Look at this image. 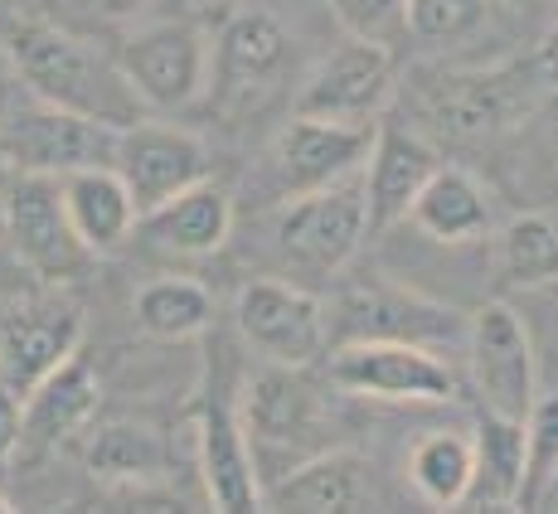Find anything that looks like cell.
<instances>
[{
    "label": "cell",
    "mask_w": 558,
    "mask_h": 514,
    "mask_svg": "<svg viewBox=\"0 0 558 514\" xmlns=\"http://www.w3.org/2000/svg\"><path fill=\"white\" fill-rule=\"evenodd\" d=\"M59 195H63V213H69L73 233L93 257L117 253L126 238L136 233V205L126 195L122 175L112 166H83L59 175Z\"/></svg>",
    "instance_id": "7402d4cb"
},
{
    "label": "cell",
    "mask_w": 558,
    "mask_h": 514,
    "mask_svg": "<svg viewBox=\"0 0 558 514\" xmlns=\"http://www.w3.org/2000/svg\"><path fill=\"white\" fill-rule=\"evenodd\" d=\"M83 345V310L69 296H39L0 320V383L25 399Z\"/></svg>",
    "instance_id": "2e32d148"
},
{
    "label": "cell",
    "mask_w": 558,
    "mask_h": 514,
    "mask_svg": "<svg viewBox=\"0 0 558 514\" xmlns=\"http://www.w3.org/2000/svg\"><path fill=\"white\" fill-rule=\"evenodd\" d=\"M379 490H374L369 462L345 446H326V452L306 456L302 466L282 470L277 480L263 486V510H302V514H355L374 510Z\"/></svg>",
    "instance_id": "ac0fdd59"
},
{
    "label": "cell",
    "mask_w": 558,
    "mask_h": 514,
    "mask_svg": "<svg viewBox=\"0 0 558 514\" xmlns=\"http://www.w3.org/2000/svg\"><path fill=\"white\" fill-rule=\"evenodd\" d=\"M170 466V446L146 423H102L88 437V470L107 486H146Z\"/></svg>",
    "instance_id": "d4e9b609"
},
{
    "label": "cell",
    "mask_w": 558,
    "mask_h": 514,
    "mask_svg": "<svg viewBox=\"0 0 558 514\" xmlns=\"http://www.w3.org/2000/svg\"><path fill=\"white\" fill-rule=\"evenodd\" d=\"M20 452V393L0 383V466H10Z\"/></svg>",
    "instance_id": "d6a6232c"
},
{
    "label": "cell",
    "mask_w": 558,
    "mask_h": 514,
    "mask_svg": "<svg viewBox=\"0 0 558 514\" xmlns=\"http://www.w3.org/2000/svg\"><path fill=\"white\" fill-rule=\"evenodd\" d=\"M112 136L117 126H102L93 117L63 112V107L35 102L5 122L0 151L15 170H39V175H69L83 166H112Z\"/></svg>",
    "instance_id": "9a60e30c"
},
{
    "label": "cell",
    "mask_w": 558,
    "mask_h": 514,
    "mask_svg": "<svg viewBox=\"0 0 558 514\" xmlns=\"http://www.w3.org/2000/svg\"><path fill=\"white\" fill-rule=\"evenodd\" d=\"M296 69V39L272 10H239L223 20L209 45V88L204 98L223 117L263 112Z\"/></svg>",
    "instance_id": "277c9868"
},
{
    "label": "cell",
    "mask_w": 558,
    "mask_h": 514,
    "mask_svg": "<svg viewBox=\"0 0 558 514\" xmlns=\"http://www.w3.org/2000/svg\"><path fill=\"white\" fill-rule=\"evenodd\" d=\"M408 219L437 243H471L481 233H490V195L471 170L461 166H437L427 175V185L417 189Z\"/></svg>",
    "instance_id": "603a6c76"
},
{
    "label": "cell",
    "mask_w": 558,
    "mask_h": 514,
    "mask_svg": "<svg viewBox=\"0 0 558 514\" xmlns=\"http://www.w3.org/2000/svg\"><path fill=\"white\" fill-rule=\"evenodd\" d=\"M558 88V59L539 45L530 59H510L496 69L437 73L423 88V112L452 142H490V136L520 126L539 102Z\"/></svg>",
    "instance_id": "7a4b0ae2"
},
{
    "label": "cell",
    "mask_w": 558,
    "mask_h": 514,
    "mask_svg": "<svg viewBox=\"0 0 558 514\" xmlns=\"http://www.w3.org/2000/svg\"><path fill=\"white\" fill-rule=\"evenodd\" d=\"M437 170V151L417 132L403 126H374L369 156L360 166V189H364V213H369V233H384L408 219L417 189Z\"/></svg>",
    "instance_id": "d6986e66"
},
{
    "label": "cell",
    "mask_w": 558,
    "mask_h": 514,
    "mask_svg": "<svg viewBox=\"0 0 558 514\" xmlns=\"http://www.w3.org/2000/svg\"><path fill=\"white\" fill-rule=\"evenodd\" d=\"M136 223L151 233L156 248L180 253V257H209V253H219L233 233V195L219 180L204 175L190 189L170 195L166 205L146 209Z\"/></svg>",
    "instance_id": "44dd1931"
},
{
    "label": "cell",
    "mask_w": 558,
    "mask_h": 514,
    "mask_svg": "<svg viewBox=\"0 0 558 514\" xmlns=\"http://www.w3.org/2000/svg\"><path fill=\"white\" fill-rule=\"evenodd\" d=\"M524 432V470H520V510H539V495L558 470V393H539L520 417Z\"/></svg>",
    "instance_id": "f1b7e54d"
},
{
    "label": "cell",
    "mask_w": 558,
    "mask_h": 514,
    "mask_svg": "<svg viewBox=\"0 0 558 514\" xmlns=\"http://www.w3.org/2000/svg\"><path fill=\"white\" fill-rule=\"evenodd\" d=\"M369 238V213H364L360 175H345L326 189L282 199L272 219V243L287 267L306 277H336L350 267V257Z\"/></svg>",
    "instance_id": "5b68a950"
},
{
    "label": "cell",
    "mask_w": 558,
    "mask_h": 514,
    "mask_svg": "<svg viewBox=\"0 0 558 514\" xmlns=\"http://www.w3.org/2000/svg\"><path fill=\"white\" fill-rule=\"evenodd\" d=\"M29 5H35V0H0V39H5L10 29L20 25V20H29V15H35V10H29Z\"/></svg>",
    "instance_id": "836d02e7"
},
{
    "label": "cell",
    "mask_w": 558,
    "mask_h": 514,
    "mask_svg": "<svg viewBox=\"0 0 558 514\" xmlns=\"http://www.w3.org/2000/svg\"><path fill=\"white\" fill-rule=\"evenodd\" d=\"M408 480L427 505L457 510L471 490V437L461 432H427L408 456Z\"/></svg>",
    "instance_id": "83f0119b"
},
{
    "label": "cell",
    "mask_w": 558,
    "mask_h": 514,
    "mask_svg": "<svg viewBox=\"0 0 558 514\" xmlns=\"http://www.w3.org/2000/svg\"><path fill=\"white\" fill-rule=\"evenodd\" d=\"M345 39L393 49L408 35V0H326Z\"/></svg>",
    "instance_id": "f546056e"
},
{
    "label": "cell",
    "mask_w": 558,
    "mask_h": 514,
    "mask_svg": "<svg viewBox=\"0 0 558 514\" xmlns=\"http://www.w3.org/2000/svg\"><path fill=\"white\" fill-rule=\"evenodd\" d=\"M233 320L267 364H316L326 355V302L296 282L257 277L239 292Z\"/></svg>",
    "instance_id": "5bb4252c"
},
{
    "label": "cell",
    "mask_w": 558,
    "mask_h": 514,
    "mask_svg": "<svg viewBox=\"0 0 558 514\" xmlns=\"http://www.w3.org/2000/svg\"><path fill=\"white\" fill-rule=\"evenodd\" d=\"M5 510H10V500H5V495H0V514H5Z\"/></svg>",
    "instance_id": "74e56055"
},
{
    "label": "cell",
    "mask_w": 558,
    "mask_h": 514,
    "mask_svg": "<svg viewBox=\"0 0 558 514\" xmlns=\"http://www.w3.org/2000/svg\"><path fill=\"white\" fill-rule=\"evenodd\" d=\"M539 510H558V470L549 476V486H544V495H539Z\"/></svg>",
    "instance_id": "e575fe53"
},
{
    "label": "cell",
    "mask_w": 558,
    "mask_h": 514,
    "mask_svg": "<svg viewBox=\"0 0 558 514\" xmlns=\"http://www.w3.org/2000/svg\"><path fill=\"white\" fill-rule=\"evenodd\" d=\"M393 98V53L364 39H345L302 78L292 112L326 117V122L374 126V117Z\"/></svg>",
    "instance_id": "4fadbf2b"
},
{
    "label": "cell",
    "mask_w": 558,
    "mask_h": 514,
    "mask_svg": "<svg viewBox=\"0 0 558 514\" xmlns=\"http://www.w3.org/2000/svg\"><path fill=\"white\" fill-rule=\"evenodd\" d=\"M374 126L292 112V122L267 146V180H272L277 199L311 195V189H326L345 175H360L369 142H374Z\"/></svg>",
    "instance_id": "7c38bea8"
},
{
    "label": "cell",
    "mask_w": 558,
    "mask_h": 514,
    "mask_svg": "<svg viewBox=\"0 0 558 514\" xmlns=\"http://www.w3.org/2000/svg\"><path fill=\"white\" fill-rule=\"evenodd\" d=\"M496 272L510 286L558 282V219L554 213H520L496 233Z\"/></svg>",
    "instance_id": "4316f807"
},
{
    "label": "cell",
    "mask_w": 558,
    "mask_h": 514,
    "mask_svg": "<svg viewBox=\"0 0 558 514\" xmlns=\"http://www.w3.org/2000/svg\"><path fill=\"white\" fill-rule=\"evenodd\" d=\"M98 399H102L98 374L83 364V355H69L59 369L45 374L20 399V452L15 456H49L59 446H69L93 423Z\"/></svg>",
    "instance_id": "e0dca14e"
},
{
    "label": "cell",
    "mask_w": 558,
    "mask_h": 514,
    "mask_svg": "<svg viewBox=\"0 0 558 514\" xmlns=\"http://www.w3.org/2000/svg\"><path fill=\"white\" fill-rule=\"evenodd\" d=\"M239 427L248 437L257 486L336 446L330 442L336 408H330L326 383L311 374V364H267L263 374H253Z\"/></svg>",
    "instance_id": "3957f363"
},
{
    "label": "cell",
    "mask_w": 558,
    "mask_h": 514,
    "mask_svg": "<svg viewBox=\"0 0 558 514\" xmlns=\"http://www.w3.org/2000/svg\"><path fill=\"white\" fill-rule=\"evenodd\" d=\"M132 316L136 330L151 340H195L214 320V296L190 277H156L136 292Z\"/></svg>",
    "instance_id": "484cf974"
},
{
    "label": "cell",
    "mask_w": 558,
    "mask_h": 514,
    "mask_svg": "<svg viewBox=\"0 0 558 514\" xmlns=\"http://www.w3.org/2000/svg\"><path fill=\"white\" fill-rule=\"evenodd\" d=\"M549 39H554V53H558V29H554V35H549Z\"/></svg>",
    "instance_id": "f35d334b"
},
{
    "label": "cell",
    "mask_w": 558,
    "mask_h": 514,
    "mask_svg": "<svg viewBox=\"0 0 558 514\" xmlns=\"http://www.w3.org/2000/svg\"><path fill=\"white\" fill-rule=\"evenodd\" d=\"M112 170L122 175L136 213H146L209 175V146H204V136H195L190 126L136 117V122L117 126Z\"/></svg>",
    "instance_id": "8fae6325"
},
{
    "label": "cell",
    "mask_w": 558,
    "mask_h": 514,
    "mask_svg": "<svg viewBox=\"0 0 558 514\" xmlns=\"http://www.w3.org/2000/svg\"><path fill=\"white\" fill-rule=\"evenodd\" d=\"M0 223H5L10 253L39 277V282H69L88 267V248L78 243L69 213H63L59 175L39 170H15V180L0 195Z\"/></svg>",
    "instance_id": "9c48e42d"
},
{
    "label": "cell",
    "mask_w": 558,
    "mask_h": 514,
    "mask_svg": "<svg viewBox=\"0 0 558 514\" xmlns=\"http://www.w3.org/2000/svg\"><path fill=\"white\" fill-rule=\"evenodd\" d=\"M326 383L355 399L379 403H452L457 374L437 350L403 340H340L330 345Z\"/></svg>",
    "instance_id": "ba28073f"
},
{
    "label": "cell",
    "mask_w": 558,
    "mask_h": 514,
    "mask_svg": "<svg viewBox=\"0 0 558 514\" xmlns=\"http://www.w3.org/2000/svg\"><path fill=\"white\" fill-rule=\"evenodd\" d=\"M520 470H524V432L514 417L486 413L471 437V510H510L520 500Z\"/></svg>",
    "instance_id": "cb8c5ba5"
},
{
    "label": "cell",
    "mask_w": 558,
    "mask_h": 514,
    "mask_svg": "<svg viewBox=\"0 0 558 514\" xmlns=\"http://www.w3.org/2000/svg\"><path fill=\"white\" fill-rule=\"evenodd\" d=\"M549 126H554V146H558V98H554V122Z\"/></svg>",
    "instance_id": "d590c367"
},
{
    "label": "cell",
    "mask_w": 558,
    "mask_h": 514,
    "mask_svg": "<svg viewBox=\"0 0 558 514\" xmlns=\"http://www.w3.org/2000/svg\"><path fill=\"white\" fill-rule=\"evenodd\" d=\"M63 5L83 20H98V25H126V20H136L151 0H63Z\"/></svg>",
    "instance_id": "1f68e13d"
},
{
    "label": "cell",
    "mask_w": 558,
    "mask_h": 514,
    "mask_svg": "<svg viewBox=\"0 0 558 514\" xmlns=\"http://www.w3.org/2000/svg\"><path fill=\"white\" fill-rule=\"evenodd\" d=\"M466 364H471V389L481 399V413L514 417L520 423L530 403L539 399V379H534V345L524 320L510 306L490 302L466 316Z\"/></svg>",
    "instance_id": "30bf717a"
},
{
    "label": "cell",
    "mask_w": 558,
    "mask_h": 514,
    "mask_svg": "<svg viewBox=\"0 0 558 514\" xmlns=\"http://www.w3.org/2000/svg\"><path fill=\"white\" fill-rule=\"evenodd\" d=\"M112 59L146 112H185L209 88V35L190 20H151L126 29Z\"/></svg>",
    "instance_id": "8992f818"
},
{
    "label": "cell",
    "mask_w": 558,
    "mask_h": 514,
    "mask_svg": "<svg viewBox=\"0 0 558 514\" xmlns=\"http://www.w3.org/2000/svg\"><path fill=\"white\" fill-rule=\"evenodd\" d=\"M195 456H199V480L214 510H263V486H257L248 437L239 427V413L223 399H204L195 417Z\"/></svg>",
    "instance_id": "ffe728a7"
},
{
    "label": "cell",
    "mask_w": 558,
    "mask_h": 514,
    "mask_svg": "<svg viewBox=\"0 0 558 514\" xmlns=\"http://www.w3.org/2000/svg\"><path fill=\"white\" fill-rule=\"evenodd\" d=\"M514 5H554V0H514Z\"/></svg>",
    "instance_id": "8d00e7d4"
},
{
    "label": "cell",
    "mask_w": 558,
    "mask_h": 514,
    "mask_svg": "<svg viewBox=\"0 0 558 514\" xmlns=\"http://www.w3.org/2000/svg\"><path fill=\"white\" fill-rule=\"evenodd\" d=\"M490 0H408V35L427 45H457L476 35Z\"/></svg>",
    "instance_id": "4dcf8cb0"
},
{
    "label": "cell",
    "mask_w": 558,
    "mask_h": 514,
    "mask_svg": "<svg viewBox=\"0 0 558 514\" xmlns=\"http://www.w3.org/2000/svg\"><path fill=\"white\" fill-rule=\"evenodd\" d=\"M340 340H403V345L447 350L466 340V316L413 286L364 282L326 306V345Z\"/></svg>",
    "instance_id": "52a82bcc"
},
{
    "label": "cell",
    "mask_w": 558,
    "mask_h": 514,
    "mask_svg": "<svg viewBox=\"0 0 558 514\" xmlns=\"http://www.w3.org/2000/svg\"><path fill=\"white\" fill-rule=\"evenodd\" d=\"M10 69L20 73V83L29 88L35 102L63 107V112L93 117L102 126H126L136 117H146L142 98L132 93L126 73L117 69L112 53H102L88 39L69 35V29L49 25V20L29 15L0 39Z\"/></svg>",
    "instance_id": "6da1fadb"
}]
</instances>
